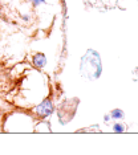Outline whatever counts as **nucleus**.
I'll return each mask as SVG.
<instances>
[{
	"instance_id": "nucleus-5",
	"label": "nucleus",
	"mask_w": 138,
	"mask_h": 155,
	"mask_svg": "<svg viewBox=\"0 0 138 155\" xmlns=\"http://www.w3.org/2000/svg\"><path fill=\"white\" fill-rule=\"evenodd\" d=\"M110 114V117L113 121H123L125 119V111L122 110V109H113V110L109 113Z\"/></svg>"
},
{
	"instance_id": "nucleus-6",
	"label": "nucleus",
	"mask_w": 138,
	"mask_h": 155,
	"mask_svg": "<svg viewBox=\"0 0 138 155\" xmlns=\"http://www.w3.org/2000/svg\"><path fill=\"white\" fill-rule=\"evenodd\" d=\"M112 131L117 133V134H121L123 131H126V125L122 121H117L116 123H113L112 126Z\"/></svg>"
},
{
	"instance_id": "nucleus-1",
	"label": "nucleus",
	"mask_w": 138,
	"mask_h": 155,
	"mask_svg": "<svg viewBox=\"0 0 138 155\" xmlns=\"http://www.w3.org/2000/svg\"><path fill=\"white\" fill-rule=\"evenodd\" d=\"M37 122V118L31 111L16 110L8 113V115L4 118L3 127L8 133H32L35 131V125Z\"/></svg>"
},
{
	"instance_id": "nucleus-8",
	"label": "nucleus",
	"mask_w": 138,
	"mask_h": 155,
	"mask_svg": "<svg viewBox=\"0 0 138 155\" xmlns=\"http://www.w3.org/2000/svg\"><path fill=\"white\" fill-rule=\"evenodd\" d=\"M110 121H112L110 114H105V115H104V122H105V123H109Z\"/></svg>"
},
{
	"instance_id": "nucleus-2",
	"label": "nucleus",
	"mask_w": 138,
	"mask_h": 155,
	"mask_svg": "<svg viewBox=\"0 0 138 155\" xmlns=\"http://www.w3.org/2000/svg\"><path fill=\"white\" fill-rule=\"evenodd\" d=\"M80 72L85 78L88 80H97L100 78L102 73V62L101 56L94 49H88L86 53L82 56L80 62Z\"/></svg>"
},
{
	"instance_id": "nucleus-4",
	"label": "nucleus",
	"mask_w": 138,
	"mask_h": 155,
	"mask_svg": "<svg viewBox=\"0 0 138 155\" xmlns=\"http://www.w3.org/2000/svg\"><path fill=\"white\" fill-rule=\"evenodd\" d=\"M31 64L32 66H33L35 69H44L45 66H47L48 64V60H47V56H45L44 53H41V52H37V53H33V56H32L31 58Z\"/></svg>"
},
{
	"instance_id": "nucleus-7",
	"label": "nucleus",
	"mask_w": 138,
	"mask_h": 155,
	"mask_svg": "<svg viewBox=\"0 0 138 155\" xmlns=\"http://www.w3.org/2000/svg\"><path fill=\"white\" fill-rule=\"evenodd\" d=\"M28 2L31 3L32 4V7H33V8H40L41 5H45L48 3V0H28Z\"/></svg>"
},
{
	"instance_id": "nucleus-3",
	"label": "nucleus",
	"mask_w": 138,
	"mask_h": 155,
	"mask_svg": "<svg viewBox=\"0 0 138 155\" xmlns=\"http://www.w3.org/2000/svg\"><path fill=\"white\" fill-rule=\"evenodd\" d=\"M55 102H53L52 97L47 96L45 98L36 104L35 106H32L31 113L35 115L37 119H48L52 117V114L55 113Z\"/></svg>"
}]
</instances>
